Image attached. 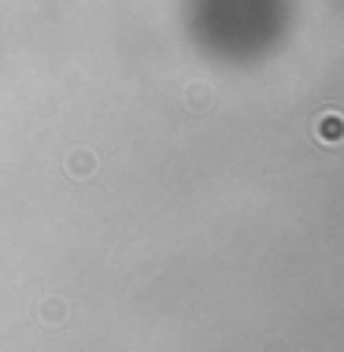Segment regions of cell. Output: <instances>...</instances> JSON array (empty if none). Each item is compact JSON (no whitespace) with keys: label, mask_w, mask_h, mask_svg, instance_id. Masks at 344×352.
Instances as JSON below:
<instances>
[{"label":"cell","mask_w":344,"mask_h":352,"mask_svg":"<svg viewBox=\"0 0 344 352\" xmlns=\"http://www.w3.org/2000/svg\"><path fill=\"white\" fill-rule=\"evenodd\" d=\"M314 138L322 145H344V116L341 111H322L314 119Z\"/></svg>","instance_id":"6da1fadb"},{"label":"cell","mask_w":344,"mask_h":352,"mask_svg":"<svg viewBox=\"0 0 344 352\" xmlns=\"http://www.w3.org/2000/svg\"><path fill=\"white\" fill-rule=\"evenodd\" d=\"M93 170H97V156H93L89 148H74L71 156H67V175H74V178H89Z\"/></svg>","instance_id":"7a4b0ae2"},{"label":"cell","mask_w":344,"mask_h":352,"mask_svg":"<svg viewBox=\"0 0 344 352\" xmlns=\"http://www.w3.org/2000/svg\"><path fill=\"white\" fill-rule=\"evenodd\" d=\"M41 319H45V322H52V327H56V322H63V319H67V304H63L60 297L41 300Z\"/></svg>","instance_id":"3957f363"},{"label":"cell","mask_w":344,"mask_h":352,"mask_svg":"<svg viewBox=\"0 0 344 352\" xmlns=\"http://www.w3.org/2000/svg\"><path fill=\"white\" fill-rule=\"evenodd\" d=\"M185 97H189V104H193L196 111H204V108H207V100H211V93H207V85H193V89H189Z\"/></svg>","instance_id":"277c9868"},{"label":"cell","mask_w":344,"mask_h":352,"mask_svg":"<svg viewBox=\"0 0 344 352\" xmlns=\"http://www.w3.org/2000/svg\"><path fill=\"white\" fill-rule=\"evenodd\" d=\"M266 352H285V341H271V345H266Z\"/></svg>","instance_id":"5b68a950"}]
</instances>
